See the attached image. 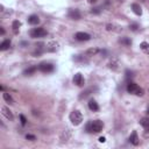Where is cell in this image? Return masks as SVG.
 <instances>
[{"mask_svg":"<svg viewBox=\"0 0 149 149\" xmlns=\"http://www.w3.org/2000/svg\"><path fill=\"white\" fill-rule=\"evenodd\" d=\"M140 124L144 128L146 132H149V119L148 118H142L141 120H140Z\"/></svg>","mask_w":149,"mask_h":149,"instance_id":"5bb4252c","label":"cell"},{"mask_svg":"<svg viewBox=\"0 0 149 149\" xmlns=\"http://www.w3.org/2000/svg\"><path fill=\"white\" fill-rule=\"evenodd\" d=\"M140 48H141V50H143L144 52L149 54V43H147V42H142V43L140 44Z\"/></svg>","mask_w":149,"mask_h":149,"instance_id":"7402d4cb","label":"cell"},{"mask_svg":"<svg viewBox=\"0 0 149 149\" xmlns=\"http://www.w3.org/2000/svg\"><path fill=\"white\" fill-rule=\"evenodd\" d=\"M104 128V124L100 120H95V121H90L86 124V132L87 133H100Z\"/></svg>","mask_w":149,"mask_h":149,"instance_id":"6da1fadb","label":"cell"},{"mask_svg":"<svg viewBox=\"0 0 149 149\" xmlns=\"http://www.w3.org/2000/svg\"><path fill=\"white\" fill-rule=\"evenodd\" d=\"M129 142L132 143V144H134V146H137L139 144V136H137V133L134 131L132 134H131V136H129Z\"/></svg>","mask_w":149,"mask_h":149,"instance_id":"8fae6325","label":"cell"},{"mask_svg":"<svg viewBox=\"0 0 149 149\" xmlns=\"http://www.w3.org/2000/svg\"><path fill=\"white\" fill-rule=\"evenodd\" d=\"M39 70L44 72V73H49V72H52L55 70V67L51 64V63H48V62H42L39 64Z\"/></svg>","mask_w":149,"mask_h":149,"instance_id":"5b68a950","label":"cell"},{"mask_svg":"<svg viewBox=\"0 0 149 149\" xmlns=\"http://www.w3.org/2000/svg\"><path fill=\"white\" fill-rule=\"evenodd\" d=\"M99 52V49H97V48H91V49H88L87 51H86V55L87 56H95L96 54H98Z\"/></svg>","mask_w":149,"mask_h":149,"instance_id":"44dd1931","label":"cell"},{"mask_svg":"<svg viewBox=\"0 0 149 149\" xmlns=\"http://www.w3.org/2000/svg\"><path fill=\"white\" fill-rule=\"evenodd\" d=\"M101 11H103V7H95L91 10V13L92 14H100Z\"/></svg>","mask_w":149,"mask_h":149,"instance_id":"603a6c76","label":"cell"},{"mask_svg":"<svg viewBox=\"0 0 149 149\" xmlns=\"http://www.w3.org/2000/svg\"><path fill=\"white\" fill-rule=\"evenodd\" d=\"M87 1L90 3V4H96V3L98 1V0H87Z\"/></svg>","mask_w":149,"mask_h":149,"instance_id":"f1b7e54d","label":"cell"},{"mask_svg":"<svg viewBox=\"0 0 149 149\" xmlns=\"http://www.w3.org/2000/svg\"><path fill=\"white\" fill-rule=\"evenodd\" d=\"M69 118H70L71 124L75 125V126L80 125L82 121H83V115H82V113H80L79 111H72V112L70 113V116H69Z\"/></svg>","mask_w":149,"mask_h":149,"instance_id":"277c9868","label":"cell"},{"mask_svg":"<svg viewBox=\"0 0 149 149\" xmlns=\"http://www.w3.org/2000/svg\"><path fill=\"white\" fill-rule=\"evenodd\" d=\"M75 37H76L77 41L84 42V41H88V40H90L91 39V35L87 34V33H84V32H78V33H76Z\"/></svg>","mask_w":149,"mask_h":149,"instance_id":"8992f818","label":"cell"},{"mask_svg":"<svg viewBox=\"0 0 149 149\" xmlns=\"http://www.w3.org/2000/svg\"><path fill=\"white\" fill-rule=\"evenodd\" d=\"M37 69H39V68H37L36 65L29 67L28 69H26V70L23 71V75H24V76H31V75H33V73H34V72H35V71H36Z\"/></svg>","mask_w":149,"mask_h":149,"instance_id":"9a60e30c","label":"cell"},{"mask_svg":"<svg viewBox=\"0 0 149 149\" xmlns=\"http://www.w3.org/2000/svg\"><path fill=\"white\" fill-rule=\"evenodd\" d=\"M129 28L132 29V31H133V32H136V31H137V29H139V26H137L136 23H132V24L129 26Z\"/></svg>","mask_w":149,"mask_h":149,"instance_id":"d4e9b609","label":"cell"},{"mask_svg":"<svg viewBox=\"0 0 149 149\" xmlns=\"http://www.w3.org/2000/svg\"><path fill=\"white\" fill-rule=\"evenodd\" d=\"M3 98H4V100L5 101H7L8 104H13L14 103V100H13V98L8 95V93H6V92H4V95H3Z\"/></svg>","mask_w":149,"mask_h":149,"instance_id":"ffe728a7","label":"cell"},{"mask_svg":"<svg viewBox=\"0 0 149 149\" xmlns=\"http://www.w3.org/2000/svg\"><path fill=\"white\" fill-rule=\"evenodd\" d=\"M20 120H21V125H22V126H24V125L27 124V119H26L24 115H22V114L20 115Z\"/></svg>","mask_w":149,"mask_h":149,"instance_id":"cb8c5ba5","label":"cell"},{"mask_svg":"<svg viewBox=\"0 0 149 149\" xmlns=\"http://www.w3.org/2000/svg\"><path fill=\"white\" fill-rule=\"evenodd\" d=\"M28 23H29V24H32V26L39 24V23H40V18H39L37 15L33 14V15H31V16L28 18Z\"/></svg>","mask_w":149,"mask_h":149,"instance_id":"30bf717a","label":"cell"},{"mask_svg":"<svg viewBox=\"0 0 149 149\" xmlns=\"http://www.w3.org/2000/svg\"><path fill=\"white\" fill-rule=\"evenodd\" d=\"M95 90H97V87H88V88H86L85 91H83V92L79 95V99L82 100V99L87 98L91 93H93V91H95Z\"/></svg>","mask_w":149,"mask_h":149,"instance_id":"9c48e42d","label":"cell"},{"mask_svg":"<svg viewBox=\"0 0 149 149\" xmlns=\"http://www.w3.org/2000/svg\"><path fill=\"white\" fill-rule=\"evenodd\" d=\"M119 1H124V0H119Z\"/></svg>","mask_w":149,"mask_h":149,"instance_id":"1f68e13d","label":"cell"},{"mask_svg":"<svg viewBox=\"0 0 149 149\" xmlns=\"http://www.w3.org/2000/svg\"><path fill=\"white\" fill-rule=\"evenodd\" d=\"M12 27H13V32H14L15 34H18V33H19V29H20V27H21V22L18 21V20H15V21H13Z\"/></svg>","mask_w":149,"mask_h":149,"instance_id":"ac0fdd59","label":"cell"},{"mask_svg":"<svg viewBox=\"0 0 149 149\" xmlns=\"http://www.w3.org/2000/svg\"><path fill=\"white\" fill-rule=\"evenodd\" d=\"M106 141V139L104 137V136H101V137H99V142H101V143H104Z\"/></svg>","mask_w":149,"mask_h":149,"instance_id":"83f0119b","label":"cell"},{"mask_svg":"<svg viewBox=\"0 0 149 149\" xmlns=\"http://www.w3.org/2000/svg\"><path fill=\"white\" fill-rule=\"evenodd\" d=\"M127 91L132 95H135V96H139V97H142L144 95V91H143V88H141L137 84L133 83V82H129L127 84Z\"/></svg>","mask_w":149,"mask_h":149,"instance_id":"7a4b0ae2","label":"cell"},{"mask_svg":"<svg viewBox=\"0 0 149 149\" xmlns=\"http://www.w3.org/2000/svg\"><path fill=\"white\" fill-rule=\"evenodd\" d=\"M88 108L93 112H97V111H99V105L95 99H91L90 101H88Z\"/></svg>","mask_w":149,"mask_h":149,"instance_id":"7c38bea8","label":"cell"},{"mask_svg":"<svg viewBox=\"0 0 149 149\" xmlns=\"http://www.w3.org/2000/svg\"><path fill=\"white\" fill-rule=\"evenodd\" d=\"M119 42H120L121 44H124V46H126V47H128V46L132 44V41L128 37H121L120 40H119Z\"/></svg>","mask_w":149,"mask_h":149,"instance_id":"d6986e66","label":"cell"},{"mask_svg":"<svg viewBox=\"0 0 149 149\" xmlns=\"http://www.w3.org/2000/svg\"><path fill=\"white\" fill-rule=\"evenodd\" d=\"M26 139L27 140H31V141H34V140H36V136L35 135H32V134H27L26 135Z\"/></svg>","mask_w":149,"mask_h":149,"instance_id":"484cf974","label":"cell"},{"mask_svg":"<svg viewBox=\"0 0 149 149\" xmlns=\"http://www.w3.org/2000/svg\"><path fill=\"white\" fill-rule=\"evenodd\" d=\"M1 111H3V114H4V115L7 118V119H8V120H11V121H12L13 119H14V116H13L12 112H11V111H10L7 107H5V106H4V107H1Z\"/></svg>","mask_w":149,"mask_h":149,"instance_id":"4fadbf2b","label":"cell"},{"mask_svg":"<svg viewBox=\"0 0 149 149\" xmlns=\"http://www.w3.org/2000/svg\"><path fill=\"white\" fill-rule=\"evenodd\" d=\"M68 16H69L71 20H79L82 15H80V12L75 8V10H70V11H69Z\"/></svg>","mask_w":149,"mask_h":149,"instance_id":"ba28073f","label":"cell"},{"mask_svg":"<svg viewBox=\"0 0 149 149\" xmlns=\"http://www.w3.org/2000/svg\"><path fill=\"white\" fill-rule=\"evenodd\" d=\"M0 33H1V35H4V34H5V31H4V28H1V29H0Z\"/></svg>","mask_w":149,"mask_h":149,"instance_id":"f546056e","label":"cell"},{"mask_svg":"<svg viewBox=\"0 0 149 149\" xmlns=\"http://www.w3.org/2000/svg\"><path fill=\"white\" fill-rule=\"evenodd\" d=\"M132 10H133V12L136 14V15H141L142 14V8H141V6L139 5V4H132Z\"/></svg>","mask_w":149,"mask_h":149,"instance_id":"2e32d148","label":"cell"},{"mask_svg":"<svg viewBox=\"0 0 149 149\" xmlns=\"http://www.w3.org/2000/svg\"><path fill=\"white\" fill-rule=\"evenodd\" d=\"M129 77H131V78H132V77H133V73H132V71H131V72H129V70H127V71H126V78H127V79H128V78H129Z\"/></svg>","mask_w":149,"mask_h":149,"instance_id":"4316f807","label":"cell"},{"mask_svg":"<svg viewBox=\"0 0 149 149\" xmlns=\"http://www.w3.org/2000/svg\"><path fill=\"white\" fill-rule=\"evenodd\" d=\"M10 47H11V40H5L1 44H0V50L5 51V50H7Z\"/></svg>","mask_w":149,"mask_h":149,"instance_id":"e0dca14e","label":"cell"},{"mask_svg":"<svg viewBox=\"0 0 149 149\" xmlns=\"http://www.w3.org/2000/svg\"><path fill=\"white\" fill-rule=\"evenodd\" d=\"M147 113L149 114V106H148V108H147Z\"/></svg>","mask_w":149,"mask_h":149,"instance_id":"4dcf8cb0","label":"cell"},{"mask_svg":"<svg viewBox=\"0 0 149 149\" xmlns=\"http://www.w3.org/2000/svg\"><path fill=\"white\" fill-rule=\"evenodd\" d=\"M47 31L43 28V27H37V28H34L31 31V33H29V35H31V37L33 39H41V37H44L47 36Z\"/></svg>","mask_w":149,"mask_h":149,"instance_id":"3957f363","label":"cell"},{"mask_svg":"<svg viewBox=\"0 0 149 149\" xmlns=\"http://www.w3.org/2000/svg\"><path fill=\"white\" fill-rule=\"evenodd\" d=\"M84 83H85V80H84V77L82 76V73L78 72L73 76V84H76L77 86H84Z\"/></svg>","mask_w":149,"mask_h":149,"instance_id":"52a82bcc","label":"cell"}]
</instances>
